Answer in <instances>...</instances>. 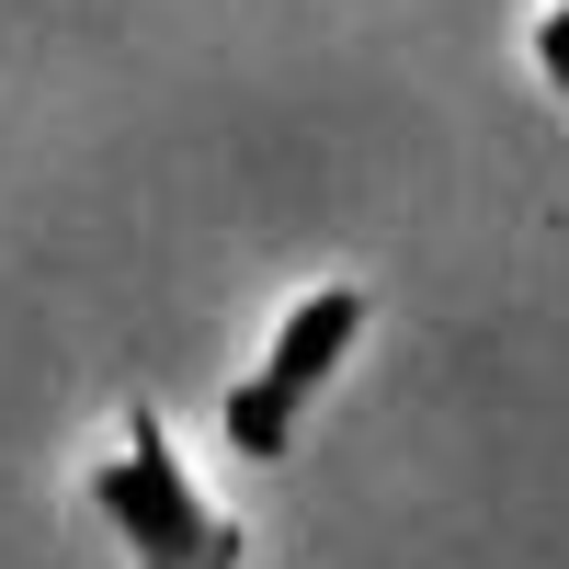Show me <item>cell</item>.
I'll return each mask as SVG.
<instances>
[{
	"label": "cell",
	"mask_w": 569,
	"mask_h": 569,
	"mask_svg": "<svg viewBox=\"0 0 569 569\" xmlns=\"http://www.w3.org/2000/svg\"><path fill=\"white\" fill-rule=\"evenodd\" d=\"M365 330H376V284L365 273H330L308 284L297 308H284L262 330V353L228 376V399H217V445L240 456V467H273V456H297L308 433V410L342 388V365L365 353Z\"/></svg>",
	"instance_id": "obj_2"
},
{
	"label": "cell",
	"mask_w": 569,
	"mask_h": 569,
	"mask_svg": "<svg viewBox=\"0 0 569 569\" xmlns=\"http://www.w3.org/2000/svg\"><path fill=\"white\" fill-rule=\"evenodd\" d=\"M80 512L103 525V547L126 569H240L251 558V525L194 479V456L171 445L160 399L114 410V433L91 445V467H80Z\"/></svg>",
	"instance_id": "obj_1"
},
{
	"label": "cell",
	"mask_w": 569,
	"mask_h": 569,
	"mask_svg": "<svg viewBox=\"0 0 569 569\" xmlns=\"http://www.w3.org/2000/svg\"><path fill=\"white\" fill-rule=\"evenodd\" d=\"M525 58H536V91L569 114V0H547V12L525 23Z\"/></svg>",
	"instance_id": "obj_3"
}]
</instances>
